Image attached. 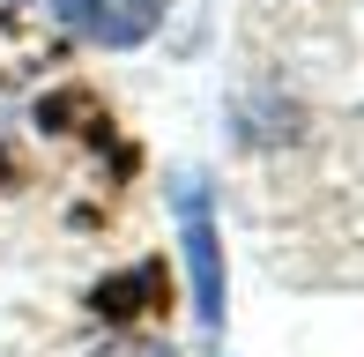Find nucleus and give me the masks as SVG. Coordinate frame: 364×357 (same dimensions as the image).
<instances>
[{"instance_id": "nucleus-1", "label": "nucleus", "mask_w": 364, "mask_h": 357, "mask_svg": "<svg viewBox=\"0 0 364 357\" xmlns=\"http://www.w3.org/2000/svg\"><path fill=\"white\" fill-rule=\"evenodd\" d=\"M178 253H186V283H193V320H201V335H223V231H216V193H208V178H178Z\"/></svg>"}, {"instance_id": "nucleus-4", "label": "nucleus", "mask_w": 364, "mask_h": 357, "mask_svg": "<svg viewBox=\"0 0 364 357\" xmlns=\"http://www.w3.org/2000/svg\"><path fill=\"white\" fill-rule=\"evenodd\" d=\"M8 8H23V0H0V15H8Z\"/></svg>"}, {"instance_id": "nucleus-3", "label": "nucleus", "mask_w": 364, "mask_h": 357, "mask_svg": "<svg viewBox=\"0 0 364 357\" xmlns=\"http://www.w3.org/2000/svg\"><path fill=\"white\" fill-rule=\"evenodd\" d=\"M97 357H171L164 343H112V350H97Z\"/></svg>"}, {"instance_id": "nucleus-2", "label": "nucleus", "mask_w": 364, "mask_h": 357, "mask_svg": "<svg viewBox=\"0 0 364 357\" xmlns=\"http://www.w3.org/2000/svg\"><path fill=\"white\" fill-rule=\"evenodd\" d=\"M171 0H53V23L97 53H134L164 30Z\"/></svg>"}]
</instances>
